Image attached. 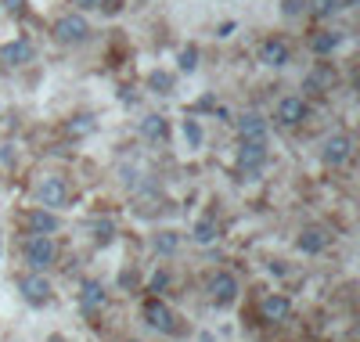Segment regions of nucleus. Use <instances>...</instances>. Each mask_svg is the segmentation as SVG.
Wrapping results in <instances>:
<instances>
[{
    "label": "nucleus",
    "instance_id": "obj_11",
    "mask_svg": "<svg viewBox=\"0 0 360 342\" xmlns=\"http://www.w3.org/2000/svg\"><path fill=\"white\" fill-rule=\"evenodd\" d=\"M260 61H263L267 69H285L288 61H292V47H288L285 40H274V36H271V40L260 43Z\"/></svg>",
    "mask_w": 360,
    "mask_h": 342
},
{
    "label": "nucleus",
    "instance_id": "obj_16",
    "mask_svg": "<svg viewBox=\"0 0 360 342\" xmlns=\"http://www.w3.org/2000/svg\"><path fill=\"white\" fill-rule=\"evenodd\" d=\"M80 306L87 310V314H98V310H105V288H101L98 281H83Z\"/></svg>",
    "mask_w": 360,
    "mask_h": 342
},
{
    "label": "nucleus",
    "instance_id": "obj_1",
    "mask_svg": "<svg viewBox=\"0 0 360 342\" xmlns=\"http://www.w3.org/2000/svg\"><path fill=\"white\" fill-rule=\"evenodd\" d=\"M54 40L65 43V47H72V43H83L90 36V22L83 19V14H61V19L54 22Z\"/></svg>",
    "mask_w": 360,
    "mask_h": 342
},
{
    "label": "nucleus",
    "instance_id": "obj_26",
    "mask_svg": "<svg viewBox=\"0 0 360 342\" xmlns=\"http://www.w3.org/2000/svg\"><path fill=\"white\" fill-rule=\"evenodd\" d=\"M155 202H159V195H155V191L140 195V198H137V213H140V216H151V213H159L162 206H155Z\"/></svg>",
    "mask_w": 360,
    "mask_h": 342
},
{
    "label": "nucleus",
    "instance_id": "obj_30",
    "mask_svg": "<svg viewBox=\"0 0 360 342\" xmlns=\"http://www.w3.org/2000/svg\"><path fill=\"white\" fill-rule=\"evenodd\" d=\"M303 8H306V0H285V8H281V11H285L288 19H295V14H303Z\"/></svg>",
    "mask_w": 360,
    "mask_h": 342
},
{
    "label": "nucleus",
    "instance_id": "obj_15",
    "mask_svg": "<svg viewBox=\"0 0 360 342\" xmlns=\"http://www.w3.org/2000/svg\"><path fill=\"white\" fill-rule=\"evenodd\" d=\"M29 227H33V235H54V231L61 227V220L54 216V209H33L29 213Z\"/></svg>",
    "mask_w": 360,
    "mask_h": 342
},
{
    "label": "nucleus",
    "instance_id": "obj_6",
    "mask_svg": "<svg viewBox=\"0 0 360 342\" xmlns=\"http://www.w3.org/2000/svg\"><path fill=\"white\" fill-rule=\"evenodd\" d=\"M350 155H353V137H350V133H332V137L324 141V148H321L324 166H332V169L346 166Z\"/></svg>",
    "mask_w": 360,
    "mask_h": 342
},
{
    "label": "nucleus",
    "instance_id": "obj_9",
    "mask_svg": "<svg viewBox=\"0 0 360 342\" xmlns=\"http://www.w3.org/2000/svg\"><path fill=\"white\" fill-rule=\"evenodd\" d=\"M33 58H36V47H33L25 36H19V40H11V43H4V47H0V61H4L8 69H22V65H29Z\"/></svg>",
    "mask_w": 360,
    "mask_h": 342
},
{
    "label": "nucleus",
    "instance_id": "obj_21",
    "mask_svg": "<svg viewBox=\"0 0 360 342\" xmlns=\"http://www.w3.org/2000/svg\"><path fill=\"white\" fill-rule=\"evenodd\" d=\"M155 253H162V256H173L177 248H180V235L177 231H162V235H155Z\"/></svg>",
    "mask_w": 360,
    "mask_h": 342
},
{
    "label": "nucleus",
    "instance_id": "obj_18",
    "mask_svg": "<svg viewBox=\"0 0 360 342\" xmlns=\"http://www.w3.org/2000/svg\"><path fill=\"white\" fill-rule=\"evenodd\" d=\"M335 83V72L328 69V65H317L314 72L306 76V90H314V94H324V90H332Z\"/></svg>",
    "mask_w": 360,
    "mask_h": 342
},
{
    "label": "nucleus",
    "instance_id": "obj_25",
    "mask_svg": "<svg viewBox=\"0 0 360 342\" xmlns=\"http://www.w3.org/2000/svg\"><path fill=\"white\" fill-rule=\"evenodd\" d=\"M213 238H216V224H213V220H198V224H195V242H198V245H209Z\"/></svg>",
    "mask_w": 360,
    "mask_h": 342
},
{
    "label": "nucleus",
    "instance_id": "obj_12",
    "mask_svg": "<svg viewBox=\"0 0 360 342\" xmlns=\"http://www.w3.org/2000/svg\"><path fill=\"white\" fill-rule=\"evenodd\" d=\"M295 245H299V253L317 256V253H324V248H328V231L324 227H303L299 238H295Z\"/></svg>",
    "mask_w": 360,
    "mask_h": 342
},
{
    "label": "nucleus",
    "instance_id": "obj_4",
    "mask_svg": "<svg viewBox=\"0 0 360 342\" xmlns=\"http://www.w3.org/2000/svg\"><path fill=\"white\" fill-rule=\"evenodd\" d=\"M140 314H145V321L151 324L155 332H162V335H173V332H177V317H173V310H169V306L159 299V295H151Z\"/></svg>",
    "mask_w": 360,
    "mask_h": 342
},
{
    "label": "nucleus",
    "instance_id": "obj_28",
    "mask_svg": "<svg viewBox=\"0 0 360 342\" xmlns=\"http://www.w3.org/2000/svg\"><path fill=\"white\" fill-rule=\"evenodd\" d=\"M306 4L314 8V14H321V19H324V14H332L339 8V0H306Z\"/></svg>",
    "mask_w": 360,
    "mask_h": 342
},
{
    "label": "nucleus",
    "instance_id": "obj_19",
    "mask_svg": "<svg viewBox=\"0 0 360 342\" xmlns=\"http://www.w3.org/2000/svg\"><path fill=\"white\" fill-rule=\"evenodd\" d=\"M339 43H342V33H335V29H324V33H317L314 40H310V47H314V54H332Z\"/></svg>",
    "mask_w": 360,
    "mask_h": 342
},
{
    "label": "nucleus",
    "instance_id": "obj_36",
    "mask_svg": "<svg viewBox=\"0 0 360 342\" xmlns=\"http://www.w3.org/2000/svg\"><path fill=\"white\" fill-rule=\"evenodd\" d=\"M0 69H4V65H0Z\"/></svg>",
    "mask_w": 360,
    "mask_h": 342
},
{
    "label": "nucleus",
    "instance_id": "obj_33",
    "mask_svg": "<svg viewBox=\"0 0 360 342\" xmlns=\"http://www.w3.org/2000/svg\"><path fill=\"white\" fill-rule=\"evenodd\" d=\"M234 33V22H224L220 29H216V36H231Z\"/></svg>",
    "mask_w": 360,
    "mask_h": 342
},
{
    "label": "nucleus",
    "instance_id": "obj_22",
    "mask_svg": "<svg viewBox=\"0 0 360 342\" xmlns=\"http://www.w3.org/2000/svg\"><path fill=\"white\" fill-rule=\"evenodd\" d=\"M148 87L155 90V94H173V72L155 69V72L148 76Z\"/></svg>",
    "mask_w": 360,
    "mask_h": 342
},
{
    "label": "nucleus",
    "instance_id": "obj_35",
    "mask_svg": "<svg viewBox=\"0 0 360 342\" xmlns=\"http://www.w3.org/2000/svg\"><path fill=\"white\" fill-rule=\"evenodd\" d=\"M130 342H137V339H130Z\"/></svg>",
    "mask_w": 360,
    "mask_h": 342
},
{
    "label": "nucleus",
    "instance_id": "obj_23",
    "mask_svg": "<svg viewBox=\"0 0 360 342\" xmlns=\"http://www.w3.org/2000/svg\"><path fill=\"white\" fill-rule=\"evenodd\" d=\"M116 238V224L112 220H94V242L98 245H108Z\"/></svg>",
    "mask_w": 360,
    "mask_h": 342
},
{
    "label": "nucleus",
    "instance_id": "obj_3",
    "mask_svg": "<svg viewBox=\"0 0 360 342\" xmlns=\"http://www.w3.org/2000/svg\"><path fill=\"white\" fill-rule=\"evenodd\" d=\"M19 292L29 306H47L51 303V281L43 277V270H29L19 277Z\"/></svg>",
    "mask_w": 360,
    "mask_h": 342
},
{
    "label": "nucleus",
    "instance_id": "obj_34",
    "mask_svg": "<svg viewBox=\"0 0 360 342\" xmlns=\"http://www.w3.org/2000/svg\"><path fill=\"white\" fill-rule=\"evenodd\" d=\"M119 285H134V270H123L119 274Z\"/></svg>",
    "mask_w": 360,
    "mask_h": 342
},
{
    "label": "nucleus",
    "instance_id": "obj_10",
    "mask_svg": "<svg viewBox=\"0 0 360 342\" xmlns=\"http://www.w3.org/2000/svg\"><path fill=\"white\" fill-rule=\"evenodd\" d=\"M306 112H310V105L299 94H288V98L277 101V122L281 127H299V122L306 119Z\"/></svg>",
    "mask_w": 360,
    "mask_h": 342
},
{
    "label": "nucleus",
    "instance_id": "obj_5",
    "mask_svg": "<svg viewBox=\"0 0 360 342\" xmlns=\"http://www.w3.org/2000/svg\"><path fill=\"white\" fill-rule=\"evenodd\" d=\"M36 198H40L43 209H61L69 202V184H65V177H43L36 184Z\"/></svg>",
    "mask_w": 360,
    "mask_h": 342
},
{
    "label": "nucleus",
    "instance_id": "obj_31",
    "mask_svg": "<svg viewBox=\"0 0 360 342\" xmlns=\"http://www.w3.org/2000/svg\"><path fill=\"white\" fill-rule=\"evenodd\" d=\"M72 4L80 8V11H98V8L105 4V0H72Z\"/></svg>",
    "mask_w": 360,
    "mask_h": 342
},
{
    "label": "nucleus",
    "instance_id": "obj_13",
    "mask_svg": "<svg viewBox=\"0 0 360 342\" xmlns=\"http://www.w3.org/2000/svg\"><path fill=\"white\" fill-rule=\"evenodd\" d=\"M238 133H242V141H267V119L260 112H245L238 119Z\"/></svg>",
    "mask_w": 360,
    "mask_h": 342
},
{
    "label": "nucleus",
    "instance_id": "obj_17",
    "mask_svg": "<svg viewBox=\"0 0 360 342\" xmlns=\"http://www.w3.org/2000/svg\"><path fill=\"white\" fill-rule=\"evenodd\" d=\"M140 133H145L148 141H155V145L166 141V137H169V122H166V116H145V119H140Z\"/></svg>",
    "mask_w": 360,
    "mask_h": 342
},
{
    "label": "nucleus",
    "instance_id": "obj_24",
    "mask_svg": "<svg viewBox=\"0 0 360 342\" xmlns=\"http://www.w3.org/2000/svg\"><path fill=\"white\" fill-rule=\"evenodd\" d=\"M177 65H180V72H195L198 69V47H195V43L177 54Z\"/></svg>",
    "mask_w": 360,
    "mask_h": 342
},
{
    "label": "nucleus",
    "instance_id": "obj_20",
    "mask_svg": "<svg viewBox=\"0 0 360 342\" xmlns=\"http://www.w3.org/2000/svg\"><path fill=\"white\" fill-rule=\"evenodd\" d=\"M180 133H184L187 148H202V141H206V130H202V122H198L195 116H187V119L180 122Z\"/></svg>",
    "mask_w": 360,
    "mask_h": 342
},
{
    "label": "nucleus",
    "instance_id": "obj_29",
    "mask_svg": "<svg viewBox=\"0 0 360 342\" xmlns=\"http://www.w3.org/2000/svg\"><path fill=\"white\" fill-rule=\"evenodd\" d=\"M166 285H169V270H155V274H151V285H148V288H151L155 295H159Z\"/></svg>",
    "mask_w": 360,
    "mask_h": 342
},
{
    "label": "nucleus",
    "instance_id": "obj_27",
    "mask_svg": "<svg viewBox=\"0 0 360 342\" xmlns=\"http://www.w3.org/2000/svg\"><path fill=\"white\" fill-rule=\"evenodd\" d=\"M90 130H94V119H90V116H80L76 122H69V133H72V137H83V133H90Z\"/></svg>",
    "mask_w": 360,
    "mask_h": 342
},
{
    "label": "nucleus",
    "instance_id": "obj_2",
    "mask_svg": "<svg viewBox=\"0 0 360 342\" xmlns=\"http://www.w3.org/2000/svg\"><path fill=\"white\" fill-rule=\"evenodd\" d=\"M54 242H51V235H33V238H25V248H22V256H25V263L33 270H47L54 263Z\"/></svg>",
    "mask_w": 360,
    "mask_h": 342
},
{
    "label": "nucleus",
    "instance_id": "obj_32",
    "mask_svg": "<svg viewBox=\"0 0 360 342\" xmlns=\"http://www.w3.org/2000/svg\"><path fill=\"white\" fill-rule=\"evenodd\" d=\"M4 8H8L11 14H22V11H25V0H4Z\"/></svg>",
    "mask_w": 360,
    "mask_h": 342
},
{
    "label": "nucleus",
    "instance_id": "obj_14",
    "mask_svg": "<svg viewBox=\"0 0 360 342\" xmlns=\"http://www.w3.org/2000/svg\"><path fill=\"white\" fill-rule=\"evenodd\" d=\"M260 314H263V321H274V324L277 321H288L292 317V303L285 299V295L274 292V295H267V299L260 303Z\"/></svg>",
    "mask_w": 360,
    "mask_h": 342
},
{
    "label": "nucleus",
    "instance_id": "obj_8",
    "mask_svg": "<svg viewBox=\"0 0 360 342\" xmlns=\"http://www.w3.org/2000/svg\"><path fill=\"white\" fill-rule=\"evenodd\" d=\"M209 299H213L216 306H231L234 299H238V277L227 274V270L213 274V277H209Z\"/></svg>",
    "mask_w": 360,
    "mask_h": 342
},
{
    "label": "nucleus",
    "instance_id": "obj_7",
    "mask_svg": "<svg viewBox=\"0 0 360 342\" xmlns=\"http://www.w3.org/2000/svg\"><path fill=\"white\" fill-rule=\"evenodd\" d=\"M263 162H267V141H242V148H238V169H242V173H248V180L260 173Z\"/></svg>",
    "mask_w": 360,
    "mask_h": 342
}]
</instances>
